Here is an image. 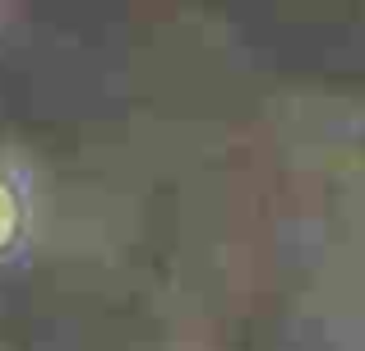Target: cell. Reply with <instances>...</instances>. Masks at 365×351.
Segmentation results:
<instances>
[{"instance_id":"obj_1","label":"cell","mask_w":365,"mask_h":351,"mask_svg":"<svg viewBox=\"0 0 365 351\" xmlns=\"http://www.w3.org/2000/svg\"><path fill=\"white\" fill-rule=\"evenodd\" d=\"M37 231V208H33V180L14 157L0 153V268L28 259Z\"/></svg>"}]
</instances>
